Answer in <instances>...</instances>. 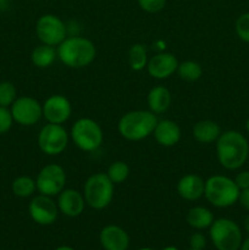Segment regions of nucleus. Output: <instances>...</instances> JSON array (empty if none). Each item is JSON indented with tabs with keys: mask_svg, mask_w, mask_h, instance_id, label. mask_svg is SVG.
Segmentation results:
<instances>
[{
	"mask_svg": "<svg viewBox=\"0 0 249 250\" xmlns=\"http://www.w3.org/2000/svg\"><path fill=\"white\" fill-rule=\"evenodd\" d=\"M216 155L225 168L237 170L244 165L249 156L248 141L237 131L224 132L216 141Z\"/></svg>",
	"mask_w": 249,
	"mask_h": 250,
	"instance_id": "1",
	"label": "nucleus"
},
{
	"mask_svg": "<svg viewBox=\"0 0 249 250\" xmlns=\"http://www.w3.org/2000/svg\"><path fill=\"white\" fill-rule=\"evenodd\" d=\"M58 58L70 68H83L90 65L97 55V49L92 41L83 37L66 38L58 46Z\"/></svg>",
	"mask_w": 249,
	"mask_h": 250,
	"instance_id": "2",
	"label": "nucleus"
},
{
	"mask_svg": "<svg viewBox=\"0 0 249 250\" xmlns=\"http://www.w3.org/2000/svg\"><path fill=\"white\" fill-rule=\"evenodd\" d=\"M158 119L155 114L145 110H134L124 114L120 119L117 128L127 141L138 142L153 134Z\"/></svg>",
	"mask_w": 249,
	"mask_h": 250,
	"instance_id": "3",
	"label": "nucleus"
},
{
	"mask_svg": "<svg viewBox=\"0 0 249 250\" xmlns=\"http://www.w3.org/2000/svg\"><path fill=\"white\" fill-rule=\"evenodd\" d=\"M239 189L234 180L226 176L215 175L205 181L204 195L208 202L216 208L233 205L239 198Z\"/></svg>",
	"mask_w": 249,
	"mask_h": 250,
	"instance_id": "4",
	"label": "nucleus"
},
{
	"mask_svg": "<svg viewBox=\"0 0 249 250\" xmlns=\"http://www.w3.org/2000/svg\"><path fill=\"white\" fill-rule=\"evenodd\" d=\"M83 197L92 209H105L114 198V183L110 181L106 173H94L85 181Z\"/></svg>",
	"mask_w": 249,
	"mask_h": 250,
	"instance_id": "5",
	"label": "nucleus"
},
{
	"mask_svg": "<svg viewBox=\"0 0 249 250\" xmlns=\"http://www.w3.org/2000/svg\"><path fill=\"white\" fill-rule=\"evenodd\" d=\"M73 143L83 151H94L103 143V129L97 121L92 119L77 120L71 128Z\"/></svg>",
	"mask_w": 249,
	"mask_h": 250,
	"instance_id": "6",
	"label": "nucleus"
},
{
	"mask_svg": "<svg viewBox=\"0 0 249 250\" xmlns=\"http://www.w3.org/2000/svg\"><path fill=\"white\" fill-rule=\"evenodd\" d=\"M210 237L217 250H238L242 246V232L238 225L228 219H219L210 226Z\"/></svg>",
	"mask_w": 249,
	"mask_h": 250,
	"instance_id": "7",
	"label": "nucleus"
},
{
	"mask_svg": "<svg viewBox=\"0 0 249 250\" xmlns=\"http://www.w3.org/2000/svg\"><path fill=\"white\" fill-rule=\"evenodd\" d=\"M36 33L43 44L56 46L60 45L66 39L67 29L60 17L53 14H46L39 17L37 21Z\"/></svg>",
	"mask_w": 249,
	"mask_h": 250,
	"instance_id": "8",
	"label": "nucleus"
},
{
	"mask_svg": "<svg viewBox=\"0 0 249 250\" xmlns=\"http://www.w3.org/2000/svg\"><path fill=\"white\" fill-rule=\"evenodd\" d=\"M66 173L65 170L58 164L46 165L39 171L36 180L37 190L41 194L48 197L59 195L65 189Z\"/></svg>",
	"mask_w": 249,
	"mask_h": 250,
	"instance_id": "9",
	"label": "nucleus"
},
{
	"mask_svg": "<svg viewBox=\"0 0 249 250\" xmlns=\"http://www.w3.org/2000/svg\"><path fill=\"white\" fill-rule=\"evenodd\" d=\"M38 146L46 155H59L68 144V133L62 125L48 124L38 134Z\"/></svg>",
	"mask_w": 249,
	"mask_h": 250,
	"instance_id": "10",
	"label": "nucleus"
},
{
	"mask_svg": "<svg viewBox=\"0 0 249 250\" xmlns=\"http://www.w3.org/2000/svg\"><path fill=\"white\" fill-rule=\"evenodd\" d=\"M10 111L14 121L21 126H33L43 116V106L32 97L17 98Z\"/></svg>",
	"mask_w": 249,
	"mask_h": 250,
	"instance_id": "11",
	"label": "nucleus"
},
{
	"mask_svg": "<svg viewBox=\"0 0 249 250\" xmlns=\"http://www.w3.org/2000/svg\"><path fill=\"white\" fill-rule=\"evenodd\" d=\"M28 211L32 220L38 225L48 226L54 224L58 219L59 208L51 197L39 194L31 200L28 205Z\"/></svg>",
	"mask_w": 249,
	"mask_h": 250,
	"instance_id": "12",
	"label": "nucleus"
},
{
	"mask_svg": "<svg viewBox=\"0 0 249 250\" xmlns=\"http://www.w3.org/2000/svg\"><path fill=\"white\" fill-rule=\"evenodd\" d=\"M43 117L48 124L62 125L70 119L72 114V106L68 99L63 95L54 94L44 102Z\"/></svg>",
	"mask_w": 249,
	"mask_h": 250,
	"instance_id": "13",
	"label": "nucleus"
},
{
	"mask_svg": "<svg viewBox=\"0 0 249 250\" xmlns=\"http://www.w3.org/2000/svg\"><path fill=\"white\" fill-rule=\"evenodd\" d=\"M178 61L173 54L158 53L150 60H148L146 70L153 78L156 80H166L177 71Z\"/></svg>",
	"mask_w": 249,
	"mask_h": 250,
	"instance_id": "14",
	"label": "nucleus"
},
{
	"mask_svg": "<svg viewBox=\"0 0 249 250\" xmlns=\"http://www.w3.org/2000/svg\"><path fill=\"white\" fill-rule=\"evenodd\" d=\"M85 200L82 193L76 189H63L59 194L58 208L63 215L68 217H77L84 210Z\"/></svg>",
	"mask_w": 249,
	"mask_h": 250,
	"instance_id": "15",
	"label": "nucleus"
},
{
	"mask_svg": "<svg viewBox=\"0 0 249 250\" xmlns=\"http://www.w3.org/2000/svg\"><path fill=\"white\" fill-rule=\"evenodd\" d=\"M100 243L105 250H126L128 248V234L121 227L109 225L100 232Z\"/></svg>",
	"mask_w": 249,
	"mask_h": 250,
	"instance_id": "16",
	"label": "nucleus"
},
{
	"mask_svg": "<svg viewBox=\"0 0 249 250\" xmlns=\"http://www.w3.org/2000/svg\"><path fill=\"white\" fill-rule=\"evenodd\" d=\"M205 181L200 176L189 173L178 181L177 192L181 198L189 202H194L204 195Z\"/></svg>",
	"mask_w": 249,
	"mask_h": 250,
	"instance_id": "17",
	"label": "nucleus"
},
{
	"mask_svg": "<svg viewBox=\"0 0 249 250\" xmlns=\"http://www.w3.org/2000/svg\"><path fill=\"white\" fill-rule=\"evenodd\" d=\"M154 137L160 146H173L180 142L181 139V128L176 122L171 120H163L158 121L155 129H154Z\"/></svg>",
	"mask_w": 249,
	"mask_h": 250,
	"instance_id": "18",
	"label": "nucleus"
},
{
	"mask_svg": "<svg viewBox=\"0 0 249 250\" xmlns=\"http://www.w3.org/2000/svg\"><path fill=\"white\" fill-rule=\"evenodd\" d=\"M220 134H221V128L216 122L211 120H203V121L197 122L193 127V137L203 144L216 142Z\"/></svg>",
	"mask_w": 249,
	"mask_h": 250,
	"instance_id": "19",
	"label": "nucleus"
},
{
	"mask_svg": "<svg viewBox=\"0 0 249 250\" xmlns=\"http://www.w3.org/2000/svg\"><path fill=\"white\" fill-rule=\"evenodd\" d=\"M171 105L170 90L163 85L151 88L148 94V106L154 114H163L167 111Z\"/></svg>",
	"mask_w": 249,
	"mask_h": 250,
	"instance_id": "20",
	"label": "nucleus"
},
{
	"mask_svg": "<svg viewBox=\"0 0 249 250\" xmlns=\"http://www.w3.org/2000/svg\"><path fill=\"white\" fill-rule=\"evenodd\" d=\"M187 222L193 229H204L211 226L214 222V215L207 208L194 207L188 211Z\"/></svg>",
	"mask_w": 249,
	"mask_h": 250,
	"instance_id": "21",
	"label": "nucleus"
},
{
	"mask_svg": "<svg viewBox=\"0 0 249 250\" xmlns=\"http://www.w3.org/2000/svg\"><path fill=\"white\" fill-rule=\"evenodd\" d=\"M58 56V51L54 49V46L42 44L33 49L31 55V60L34 66L38 68H46L54 63Z\"/></svg>",
	"mask_w": 249,
	"mask_h": 250,
	"instance_id": "22",
	"label": "nucleus"
},
{
	"mask_svg": "<svg viewBox=\"0 0 249 250\" xmlns=\"http://www.w3.org/2000/svg\"><path fill=\"white\" fill-rule=\"evenodd\" d=\"M128 62L133 71H142L148 65L146 49L143 44H133L128 50Z\"/></svg>",
	"mask_w": 249,
	"mask_h": 250,
	"instance_id": "23",
	"label": "nucleus"
},
{
	"mask_svg": "<svg viewBox=\"0 0 249 250\" xmlns=\"http://www.w3.org/2000/svg\"><path fill=\"white\" fill-rule=\"evenodd\" d=\"M177 73L182 80L187 81V82H195V81H198L202 77L203 68L195 61L187 60L178 63Z\"/></svg>",
	"mask_w": 249,
	"mask_h": 250,
	"instance_id": "24",
	"label": "nucleus"
},
{
	"mask_svg": "<svg viewBox=\"0 0 249 250\" xmlns=\"http://www.w3.org/2000/svg\"><path fill=\"white\" fill-rule=\"evenodd\" d=\"M36 181L32 180L28 176H20L12 182V192L20 198H28L36 192Z\"/></svg>",
	"mask_w": 249,
	"mask_h": 250,
	"instance_id": "25",
	"label": "nucleus"
},
{
	"mask_svg": "<svg viewBox=\"0 0 249 250\" xmlns=\"http://www.w3.org/2000/svg\"><path fill=\"white\" fill-rule=\"evenodd\" d=\"M106 175L114 185H119L128 178L129 167L124 161H115L109 166Z\"/></svg>",
	"mask_w": 249,
	"mask_h": 250,
	"instance_id": "26",
	"label": "nucleus"
},
{
	"mask_svg": "<svg viewBox=\"0 0 249 250\" xmlns=\"http://www.w3.org/2000/svg\"><path fill=\"white\" fill-rule=\"evenodd\" d=\"M16 100V88L9 81L0 82V106L7 107Z\"/></svg>",
	"mask_w": 249,
	"mask_h": 250,
	"instance_id": "27",
	"label": "nucleus"
},
{
	"mask_svg": "<svg viewBox=\"0 0 249 250\" xmlns=\"http://www.w3.org/2000/svg\"><path fill=\"white\" fill-rule=\"evenodd\" d=\"M236 32L239 39L249 43V12L242 14L236 21Z\"/></svg>",
	"mask_w": 249,
	"mask_h": 250,
	"instance_id": "28",
	"label": "nucleus"
},
{
	"mask_svg": "<svg viewBox=\"0 0 249 250\" xmlns=\"http://www.w3.org/2000/svg\"><path fill=\"white\" fill-rule=\"evenodd\" d=\"M138 4L143 11L156 14L165 7L166 0H138Z\"/></svg>",
	"mask_w": 249,
	"mask_h": 250,
	"instance_id": "29",
	"label": "nucleus"
},
{
	"mask_svg": "<svg viewBox=\"0 0 249 250\" xmlns=\"http://www.w3.org/2000/svg\"><path fill=\"white\" fill-rule=\"evenodd\" d=\"M12 122H14V119H12L11 111L7 107L0 106V134L6 133L11 128Z\"/></svg>",
	"mask_w": 249,
	"mask_h": 250,
	"instance_id": "30",
	"label": "nucleus"
},
{
	"mask_svg": "<svg viewBox=\"0 0 249 250\" xmlns=\"http://www.w3.org/2000/svg\"><path fill=\"white\" fill-rule=\"evenodd\" d=\"M189 244L192 249L203 250L207 246V239H205V237L202 233H194L190 236Z\"/></svg>",
	"mask_w": 249,
	"mask_h": 250,
	"instance_id": "31",
	"label": "nucleus"
},
{
	"mask_svg": "<svg viewBox=\"0 0 249 250\" xmlns=\"http://www.w3.org/2000/svg\"><path fill=\"white\" fill-rule=\"evenodd\" d=\"M234 182H236L237 187L239 189H246L249 188V171H242L234 178Z\"/></svg>",
	"mask_w": 249,
	"mask_h": 250,
	"instance_id": "32",
	"label": "nucleus"
},
{
	"mask_svg": "<svg viewBox=\"0 0 249 250\" xmlns=\"http://www.w3.org/2000/svg\"><path fill=\"white\" fill-rule=\"evenodd\" d=\"M238 200H239V203H241V205L244 208V209L249 210V188L242 189L241 192H239Z\"/></svg>",
	"mask_w": 249,
	"mask_h": 250,
	"instance_id": "33",
	"label": "nucleus"
},
{
	"mask_svg": "<svg viewBox=\"0 0 249 250\" xmlns=\"http://www.w3.org/2000/svg\"><path fill=\"white\" fill-rule=\"evenodd\" d=\"M241 250H249V238H247L241 246Z\"/></svg>",
	"mask_w": 249,
	"mask_h": 250,
	"instance_id": "34",
	"label": "nucleus"
},
{
	"mask_svg": "<svg viewBox=\"0 0 249 250\" xmlns=\"http://www.w3.org/2000/svg\"><path fill=\"white\" fill-rule=\"evenodd\" d=\"M244 227H246L247 232H248V233H249V215H248V216H247L246 221H244Z\"/></svg>",
	"mask_w": 249,
	"mask_h": 250,
	"instance_id": "35",
	"label": "nucleus"
},
{
	"mask_svg": "<svg viewBox=\"0 0 249 250\" xmlns=\"http://www.w3.org/2000/svg\"><path fill=\"white\" fill-rule=\"evenodd\" d=\"M55 250H75V249L70 248V247H60V248H58V249H55Z\"/></svg>",
	"mask_w": 249,
	"mask_h": 250,
	"instance_id": "36",
	"label": "nucleus"
},
{
	"mask_svg": "<svg viewBox=\"0 0 249 250\" xmlns=\"http://www.w3.org/2000/svg\"><path fill=\"white\" fill-rule=\"evenodd\" d=\"M164 250H178V249L175 248V247H167V248H165Z\"/></svg>",
	"mask_w": 249,
	"mask_h": 250,
	"instance_id": "37",
	"label": "nucleus"
},
{
	"mask_svg": "<svg viewBox=\"0 0 249 250\" xmlns=\"http://www.w3.org/2000/svg\"><path fill=\"white\" fill-rule=\"evenodd\" d=\"M246 128H247V131H248V133H249V119L247 120V124H246Z\"/></svg>",
	"mask_w": 249,
	"mask_h": 250,
	"instance_id": "38",
	"label": "nucleus"
},
{
	"mask_svg": "<svg viewBox=\"0 0 249 250\" xmlns=\"http://www.w3.org/2000/svg\"><path fill=\"white\" fill-rule=\"evenodd\" d=\"M141 250H151V249H148V248H144V249H141Z\"/></svg>",
	"mask_w": 249,
	"mask_h": 250,
	"instance_id": "39",
	"label": "nucleus"
},
{
	"mask_svg": "<svg viewBox=\"0 0 249 250\" xmlns=\"http://www.w3.org/2000/svg\"><path fill=\"white\" fill-rule=\"evenodd\" d=\"M189 250H198V249H189Z\"/></svg>",
	"mask_w": 249,
	"mask_h": 250,
	"instance_id": "40",
	"label": "nucleus"
},
{
	"mask_svg": "<svg viewBox=\"0 0 249 250\" xmlns=\"http://www.w3.org/2000/svg\"><path fill=\"white\" fill-rule=\"evenodd\" d=\"M0 1H4V0H0Z\"/></svg>",
	"mask_w": 249,
	"mask_h": 250,
	"instance_id": "41",
	"label": "nucleus"
}]
</instances>
